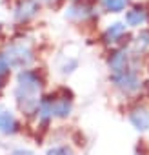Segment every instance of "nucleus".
Returning a JSON list of instances; mask_svg holds the SVG:
<instances>
[{
    "label": "nucleus",
    "instance_id": "obj_1",
    "mask_svg": "<svg viewBox=\"0 0 149 155\" xmlns=\"http://www.w3.org/2000/svg\"><path fill=\"white\" fill-rule=\"evenodd\" d=\"M17 102H18V108L31 115V113H36L38 110V104H40V99H38V93L42 90V84H44V79L33 69H24L18 73V79H17Z\"/></svg>",
    "mask_w": 149,
    "mask_h": 155
},
{
    "label": "nucleus",
    "instance_id": "obj_2",
    "mask_svg": "<svg viewBox=\"0 0 149 155\" xmlns=\"http://www.w3.org/2000/svg\"><path fill=\"white\" fill-rule=\"evenodd\" d=\"M4 57L11 68H27L33 62V51L26 44H11L6 49Z\"/></svg>",
    "mask_w": 149,
    "mask_h": 155
},
{
    "label": "nucleus",
    "instance_id": "obj_3",
    "mask_svg": "<svg viewBox=\"0 0 149 155\" xmlns=\"http://www.w3.org/2000/svg\"><path fill=\"white\" fill-rule=\"evenodd\" d=\"M111 82H113L118 90H122V91H125V93H133V91H136V90L142 86L138 75H136L131 68L125 69V71H122V73L111 75Z\"/></svg>",
    "mask_w": 149,
    "mask_h": 155
},
{
    "label": "nucleus",
    "instance_id": "obj_4",
    "mask_svg": "<svg viewBox=\"0 0 149 155\" xmlns=\"http://www.w3.org/2000/svg\"><path fill=\"white\" fill-rule=\"evenodd\" d=\"M95 15V6L87 0H78V2H74L67 8L65 11V17L71 18V20H87Z\"/></svg>",
    "mask_w": 149,
    "mask_h": 155
},
{
    "label": "nucleus",
    "instance_id": "obj_5",
    "mask_svg": "<svg viewBox=\"0 0 149 155\" xmlns=\"http://www.w3.org/2000/svg\"><path fill=\"white\" fill-rule=\"evenodd\" d=\"M51 101H53V115L55 117H67L71 113V108H73V101H71V91H65L62 90V95H49Z\"/></svg>",
    "mask_w": 149,
    "mask_h": 155
},
{
    "label": "nucleus",
    "instance_id": "obj_6",
    "mask_svg": "<svg viewBox=\"0 0 149 155\" xmlns=\"http://www.w3.org/2000/svg\"><path fill=\"white\" fill-rule=\"evenodd\" d=\"M38 8H40V4L36 0H20L18 6L15 8V20L20 24L29 22L38 13Z\"/></svg>",
    "mask_w": 149,
    "mask_h": 155
},
{
    "label": "nucleus",
    "instance_id": "obj_7",
    "mask_svg": "<svg viewBox=\"0 0 149 155\" xmlns=\"http://www.w3.org/2000/svg\"><path fill=\"white\" fill-rule=\"evenodd\" d=\"M107 64H109L111 75H116V73H122V71L129 69V53H127V49L120 48V49L113 51L109 60H107Z\"/></svg>",
    "mask_w": 149,
    "mask_h": 155
},
{
    "label": "nucleus",
    "instance_id": "obj_8",
    "mask_svg": "<svg viewBox=\"0 0 149 155\" xmlns=\"http://www.w3.org/2000/svg\"><path fill=\"white\" fill-rule=\"evenodd\" d=\"M147 18H149V11L145 9V6H136L125 13V22H127V26H133V28L145 24Z\"/></svg>",
    "mask_w": 149,
    "mask_h": 155
},
{
    "label": "nucleus",
    "instance_id": "obj_9",
    "mask_svg": "<svg viewBox=\"0 0 149 155\" xmlns=\"http://www.w3.org/2000/svg\"><path fill=\"white\" fill-rule=\"evenodd\" d=\"M124 35H125V24H122V22H116V24L109 26V28L104 31V35H102V40H104V44L111 46V44H116V42H120V40L124 38Z\"/></svg>",
    "mask_w": 149,
    "mask_h": 155
},
{
    "label": "nucleus",
    "instance_id": "obj_10",
    "mask_svg": "<svg viewBox=\"0 0 149 155\" xmlns=\"http://www.w3.org/2000/svg\"><path fill=\"white\" fill-rule=\"evenodd\" d=\"M129 120H131V124H133L138 131L149 130V111H147L145 108H135V110H131Z\"/></svg>",
    "mask_w": 149,
    "mask_h": 155
},
{
    "label": "nucleus",
    "instance_id": "obj_11",
    "mask_svg": "<svg viewBox=\"0 0 149 155\" xmlns=\"http://www.w3.org/2000/svg\"><path fill=\"white\" fill-rule=\"evenodd\" d=\"M18 130V122L17 119L9 113V111H0V131L9 135V133H15Z\"/></svg>",
    "mask_w": 149,
    "mask_h": 155
},
{
    "label": "nucleus",
    "instance_id": "obj_12",
    "mask_svg": "<svg viewBox=\"0 0 149 155\" xmlns=\"http://www.w3.org/2000/svg\"><path fill=\"white\" fill-rule=\"evenodd\" d=\"M133 51L136 55H142V53L149 51V29H142L136 35V38L133 40Z\"/></svg>",
    "mask_w": 149,
    "mask_h": 155
},
{
    "label": "nucleus",
    "instance_id": "obj_13",
    "mask_svg": "<svg viewBox=\"0 0 149 155\" xmlns=\"http://www.w3.org/2000/svg\"><path fill=\"white\" fill-rule=\"evenodd\" d=\"M129 0H104V9L109 13H120L125 9Z\"/></svg>",
    "mask_w": 149,
    "mask_h": 155
},
{
    "label": "nucleus",
    "instance_id": "obj_14",
    "mask_svg": "<svg viewBox=\"0 0 149 155\" xmlns=\"http://www.w3.org/2000/svg\"><path fill=\"white\" fill-rule=\"evenodd\" d=\"M47 155H73L67 146H55L47 151Z\"/></svg>",
    "mask_w": 149,
    "mask_h": 155
},
{
    "label": "nucleus",
    "instance_id": "obj_15",
    "mask_svg": "<svg viewBox=\"0 0 149 155\" xmlns=\"http://www.w3.org/2000/svg\"><path fill=\"white\" fill-rule=\"evenodd\" d=\"M11 155H35L33 151H29V150H15Z\"/></svg>",
    "mask_w": 149,
    "mask_h": 155
},
{
    "label": "nucleus",
    "instance_id": "obj_16",
    "mask_svg": "<svg viewBox=\"0 0 149 155\" xmlns=\"http://www.w3.org/2000/svg\"><path fill=\"white\" fill-rule=\"evenodd\" d=\"M36 2H38V4H53L55 0H36Z\"/></svg>",
    "mask_w": 149,
    "mask_h": 155
}]
</instances>
